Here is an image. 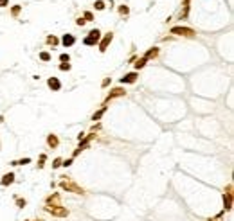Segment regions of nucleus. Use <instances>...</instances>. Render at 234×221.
Listing matches in <instances>:
<instances>
[{"label": "nucleus", "instance_id": "obj_1", "mask_svg": "<svg viewBox=\"0 0 234 221\" xmlns=\"http://www.w3.org/2000/svg\"><path fill=\"white\" fill-rule=\"evenodd\" d=\"M99 34H101V33H99L97 29H95V31H90V36L85 40V43H87V45H95L97 40H99Z\"/></svg>", "mask_w": 234, "mask_h": 221}, {"label": "nucleus", "instance_id": "obj_2", "mask_svg": "<svg viewBox=\"0 0 234 221\" xmlns=\"http://www.w3.org/2000/svg\"><path fill=\"white\" fill-rule=\"evenodd\" d=\"M171 33L173 34H184V36H193V29H184V27H173L171 29Z\"/></svg>", "mask_w": 234, "mask_h": 221}, {"label": "nucleus", "instance_id": "obj_3", "mask_svg": "<svg viewBox=\"0 0 234 221\" xmlns=\"http://www.w3.org/2000/svg\"><path fill=\"white\" fill-rule=\"evenodd\" d=\"M135 79H137V74H135V72H132V74H126L125 78L121 79V83H133Z\"/></svg>", "mask_w": 234, "mask_h": 221}, {"label": "nucleus", "instance_id": "obj_4", "mask_svg": "<svg viewBox=\"0 0 234 221\" xmlns=\"http://www.w3.org/2000/svg\"><path fill=\"white\" fill-rule=\"evenodd\" d=\"M112 38H114L112 34H106V36H104V40H103V43H101V49H99L101 52H104V50H106V45L112 42Z\"/></svg>", "mask_w": 234, "mask_h": 221}, {"label": "nucleus", "instance_id": "obj_5", "mask_svg": "<svg viewBox=\"0 0 234 221\" xmlns=\"http://www.w3.org/2000/svg\"><path fill=\"white\" fill-rule=\"evenodd\" d=\"M49 86H51L52 90H59V88H61V85H59V81L56 78H51L49 79Z\"/></svg>", "mask_w": 234, "mask_h": 221}, {"label": "nucleus", "instance_id": "obj_6", "mask_svg": "<svg viewBox=\"0 0 234 221\" xmlns=\"http://www.w3.org/2000/svg\"><path fill=\"white\" fill-rule=\"evenodd\" d=\"M51 214H56V216H67V210L65 208H49Z\"/></svg>", "mask_w": 234, "mask_h": 221}, {"label": "nucleus", "instance_id": "obj_7", "mask_svg": "<svg viewBox=\"0 0 234 221\" xmlns=\"http://www.w3.org/2000/svg\"><path fill=\"white\" fill-rule=\"evenodd\" d=\"M13 178H15V176H13L11 173H9V174H6V176L2 178V185H9V183H13Z\"/></svg>", "mask_w": 234, "mask_h": 221}, {"label": "nucleus", "instance_id": "obj_8", "mask_svg": "<svg viewBox=\"0 0 234 221\" xmlns=\"http://www.w3.org/2000/svg\"><path fill=\"white\" fill-rule=\"evenodd\" d=\"M72 43H74V36H70V34H65V36H63V45H65V47L72 45Z\"/></svg>", "mask_w": 234, "mask_h": 221}, {"label": "nucleus", "instance_id": "obj_9", "mask_svg": "<svg viewBox=\"0 0 234 221\" xmlns=\"http://www.w3.org/2000/svg\"><path fill=\"white\" fill-rule=\"evenodd\" d=\"M47 142H49V146H52V148H56V146H58V138H56L54 135H51L49 138H47Z\"/></svg>", "mask_w": 234, "mask_h": 221}, {"label": "nucleus", "instance_id": "obj_10", "mask_svg": "<svg viewBox=\"0 0 234 221\" xmlns=\"http://www.w3.org/2000/svg\"><path fill=\"white\" fill-rule=\"evenodd\" d=\"M123 90H121V88H117V90H114V93H110L108 95V99H112V97H117V95H123Z\"/></svg>", "mask_w": 234, "mask_h": 221}, {"label": "nucleus", "instance_id": "obj_11", "mask_svg": "<svg viewBox=\"0 0 234 221\" xmlns=\"http://www.w3.org/2000/svg\"><path fill=\"white\" fill-rule=\"evenodd\" d=\"M223 201H225V208L229 210V208H231V194H227V196H223Z\"/></svg>", "mask_w": 234, "mask_h": 221}, {"label": "nucleus", "instance_id": "obj_12", "mask_svg": "<svg viewBox=\"0 0 234 221\" xmlns=\"http://www.w3.org/2000/svg\"><path fill=\"white\" fill-rule=\"evenodd\" d=\"M144 63H146V58H142V59H139V61L135 63V67H137V68H142V67H144Z\"/></svg>", "mask_w": 234, "mask_h": 221}, {"label": "nucleus", "instance_id": "obj_13", "mask_svg": "<svg viewBox=\"0 0 234 221\" xmlns=\"http://www.w3.org/2000/svg\"><path fill=\"white\" fill-rule=\"evenodd\" d=\"M104 113V108H103L101 112H97V113H94V117H92V119H94V121H97V119H101V115Z\"/></svg>", "mask_w": 234, "mask_h": 221}, {"label": "nucleus", "instance_id": "obj_14", "mask_svg": "<svg viewBox=\"0 0 234 221\" xmlns=\"http://www.w3.org/2000/svg\"><path fill=\"white\" fill-rule=\"evenodd\" d=\"M31 160L29 158H23V160H20V162H15V165H23V164H29Z\"/></svg>", "mask_w": 234, "mask_h": 221}, {"label": "nucleus", "instance_id": "obj_15", "mask_svg": "<svg viewBox=\"0 0 234 221\" xmlns=\"http://www.w3.org/2000/svg\"><path fill=\"white\" fill-rule=\"evenodd\" d=\"M40 58H42L43 61H49V59H51V56H49L47 52H42V54H40Z\"/></svg>", "mask_w": 234, "mask_h": 221}, {"label": "nucleus", "instance_id": "obj_16", "mask_svg": "<svg viewBox=\"0 0 234 221\" xmlns=\"http://www.w3.org/2000/svg\"><path fill=\"white\" fill-rule=\"evenodd\" d=\"M95 9H104V2H101V0L95 2Z\"/></svg>", "mask_w": 234, "mask_h": 221}, {"label": "nucleus", "instance_id": "obj_17", "mask_svg": "<svg viewBox=\"0 0 234 221\" xmlns=\"http://www.w3.org/2000/svg\"><path fill=\"white\" fill-rule=\"evenodd\" d=\"M47 42H49V43H52V45H56V43H58V40H56L54 36H49V38H47Z\"/></svg>", "mask_w": 234, "mask_h": 221}, {"label": "nucleus", "instance_id": "obj_18", "mask_svg": "<svg viewBox=\"0 0 234 221\" xmlns=\"http://www.w3.org/2000/svg\"><path fill=\"white\" fill-rule=\"evenodd\" d=\"M59 59H61V61H63V63H69V59H70V58H69V54H61V56H59Z\"/></svg>", "mask_w": 234, "mask_h": 221}, {"label": "nucleus", "instance_id": "obj_19", "mask_svg": "<svg viewBox=\"0 0 234 221\" xmlns=\"http://www.w3.org/2000/svg\"><path fill=\"white\" fill-rule=\"evenodd\" d=\"M151 56H157V49H153V50H150L146 54V58H151Z\"/></svg>", "mask_w": 234, "mask_h": 221}, {"label": "nucleus", "instance_id": "obj_20", "mask_svg": "<svg viewBox=\"0 0 234 221\" xmlns=\"http://www.w3.org/2000/svg\"><path fill=\"white\" fill-rule=\"evenodd\" d=\"M59 68H61V70H69V68H70V65H69V63H63Z\"/></svg>", "mask_w": 234, "mask_h": 221}, {"label": "nucleus", "instance_id": "obj_21", "mask_svg": "<svg viewBox=\"0 0 234 221\" xmlns=\"http://www.w3.org/2000/svg\"><path fill=\"white\" fill-rule=\"evenodd\" d=\"M58 165H61V160H59V158H56V160H54V164H52V167H58Z\"/></svg>", "mask_w": 234, "mask_h": 221}, {"label": "nucleus", "instance_id": "obj_22", "mask_svg": "<svg viewBox=\"0 0 234 221\" xmlns=\"http://www.w3.org/2000/svg\"><path fill=\"white\" fill-rule=\"evenodd\" d=\"M119 11H121V14H128V7H121Z\"/></svg>", "mask_w": 234, "mask_h": 221}, {"label": "nucleus", "instance_id": "obj_23", "mask_svg": "<svg viewBox=\"0 0 234 221\" xmlns=\"http://www.w3.org/2000/svg\"><path fill=\"white\" fill-rule=\"evenodd\" d=\"M85 18H87V20H92V13H85Z\"/></svg>", "mask_w": 234, "mask_h": 221}, {"label": "nucleus", "instance_id": "obj_24", "mask_svg": "<svg viewBox=\"0 0 234 221\" xmlns=\"http://www.w3.org/2000/svg\"><path fill=\"white\" fill-rule=\"evenodd\" d=\"M4 6H8V0H0V7H4Z\"/></svg>", "mask_w": 234, "mask_h": 221}]
</instances>
